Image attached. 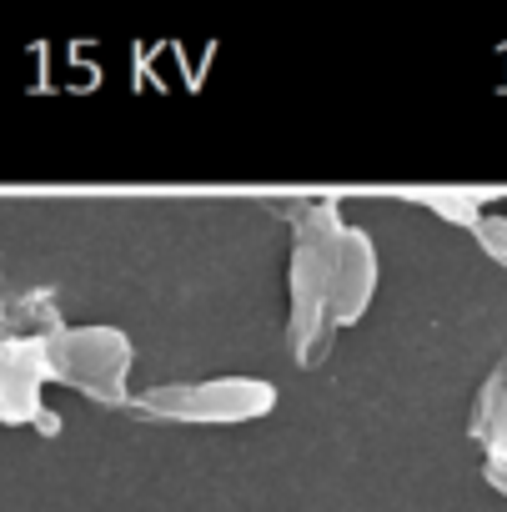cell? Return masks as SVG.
Here are the masks:
<instances>
[{
	"label": "cell",
	"mask_w": 507,
	"mask_h": 512,
	"mask_svg": "<svg viewBox=\"0 0 507 512\" xmlns=\"http://www.w3.org/2000/svg\"><path fill=\"white\" fill-rule=\"evenodd\" d=\"M347 221L337 211V201H307L292 211V272H287V342L292 357L302 367H312L327 342H332V322H327V297H332V267H337V241H342Z\"/></svg>",
	"instance_id": "obj_1"
},
{
	"label": "cell",
	"mask_w": 507,
	"mask_h": 512,
	"mask_svg": "<svg viewBox=\"0 0 507 512\" xmlns=\"http://www.w3.org/2000/svg\"><path fill=\"white\" fill-rule=\"evenodd\" d=\"M472 437L482 447H502L507 442V362L492 372V382L477 392V412H472Z\"/></svg>",
	"instance_id": "obj_6"
},
{
	"label": "cell",
	"mask_w": 507,
	"mask_h": 512,
	"mask_svg": "<svg viewBox=\"0 0 507 512\" xmlns=\"http://www.w3.org/2000/svg\"><path fill=\"white\" fill-rule=\"evenodd\" d=\"M377 297V241L362 226H347L337 241V267H332V297H327V322L352 327Z\"/></svg>",
	"instance_id": "obj_5"
},
{
	"label": "cell",
	"mask_w": 507,
	"mask_h": 512,
	"mask_svg": "<svg viewBox=\"0 0 507 512\" xmlns=\"http://www.w3.org/2000/svg\"><path fill=\"white\" fill-rule=\"evenodd\" d=\"M131 367H136V352H131V337L121 327H56V332H46L51 382L81 387L96 402L126 407L131 402V392H126Z\"/></svg>",
	"instance_id": "obj_2"
},
{
	"label": "cell",
	"mask_w": 507,
	"mask_h": 512,
	"mask_svg": "<svg viewBox=\"0 0 507 512\" xmlns=\"http://www.w3.org/2000/svg\"><path fill=\"white\" fill-rule=\"evenodd\" d=\"M146 417L161 422H191V427H236L257 422L277 407V387L267 377H211V382H176L151 387L136 397Z\"/></svg>",
	"instance_id": "obj_3"
},
{
	"label": "cell",
	"mask_w": 507,
	"mask_h": 512,
	"mask_svg": "<svg viewBox=\"0 0 507 512\" xmlns=\"http://www.w3.org/2000/svg\"><path fill=\"white\" fill-rule=\"evenodd\" d=\"M46 382H51V372H46V332L0 342V422H11V427L41 422V387Z\"/></svg>",
	"instance_id": "obj_4"
},
{
	"label": "cell",
	"mask_w": 507,
	"mask_h": 512,
	"mask_svg": "<svg viewBox=\"0 0 507 512\" xmlns=\"http://www.w3.org/2000/svg\"><path fill=\"white\" fill-rule=\"evenodd\" d=\"M487 477L507 492V442L502 447H487Z\"/></svg>",
	"instance_id": "obj_8"
},
{
	"label": "cell",
	"mask_w": 507,
	"mask_h": 512,
	"mask_svg": "<svg viewBox=\"0 0 507 512\" xmlns=\"http://www.w3.org/2000/svg\"><path fill=\"white\" fill-rule=\"evenodd\" d=\"M412 201H422L432 216H447V221H457V226H477L487 211H482V196H472V191H412Z\"/></svg>",
	"instance_id": "obj_7"
}]
</instances>
